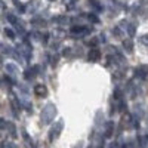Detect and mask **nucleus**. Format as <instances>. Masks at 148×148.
I'll return each instance as SVG.
<instances>
[{
    "label": "nucleus",
    "instance_id": "1",
    "mask_svg": "<svg viewBox=\"0 0 148 148\" xmlns=\"http://www.w3.org/2000/svg\"><path fill=\"white\" fill-rule=\"evenodd\" d=\"M56 116V107L53 104H47L42 110V123L43 125H49L53 121V117Z\"/></svg>",
    "mask_w": 148,
    "mask_h": 148
},
{
    "label": "nucleus",
    "instance_id": "2",
    "mask_svg": "<svg viewBox=\"0 0 148 148\" xmlns=\"http://www.w3.org/2000/svg\"><path fill=\"white\" fill-rule=\"evenodd\" d=\"M62 126H64V121H62V120L56 121L55 125L52 126V130H51V133H49V139H51V141L56 139V138L59 136V135H61V130H62Z\"/></svg>",
    "mask_w": 148,
    "mask_h": 148
},
{
    "label": "nucleus",
    "instance_id": "3",
    "mask_svg": "<svg viewBox=\"0 0 148 148\" xmlns=\"http://www.w3.org/2000/svg\"><path fill=\"white\" fill-rule=\"evenodd\" d=\"M88 31H90V28H88V27H73L71 28V34L74 37H83Z\"/></svg>",
    "mask_w": 148,
    "mask_h": 148
},
{
    "label": "nucleus",
    "instance_id": "4",
    "mask_svg": "<svg viewBox=\"0 0 148 148\" xmlns=\"http://www.w3.org/2000/svg\"><path fill=\"white\" fill-rule=\"evenodd\" d=\"M101 58V51L99 49H90L89 53H88V59L92 61V62H95V61H98Z\"/></svg>",
    "mask_w": 148,
    "mask_h": 148
},
{
    "label": "nucleus",
    "instance_id": "5",
    "mask_svg": "<svg viewBox=\"0 0 148 148\" xmlns=\"http://www.w3.org/2000/svg\"><path fill=\"white\" fill-rule=\"evenodd\" d=\"M34 93L37 96H46L47 95V88L45 84H37L36 88H34Z\"/></svg>",
    "mask_w": 148,
    "mask_h": 148
},
{
    "label": "nucleus",
    "instance_id": "6",
    "mask_svg": "<svg viewBox=\"0 0 148 148\" xmlns=\"http://www.w3.org/2000/svg\"><path fill=\"white\" fill-rule=\"evenodd\" d=\"M39 68H40V67L37 65V67H34V68H30V70H27V71H25V74H24V77H25L27 80H28V79H33V77L36 76V74L39 73V71H37Z\"/></svg>",
    "mask_w": 148,
    "mask_h": 148
},
{
    "label": "nucleus",
    "instance_id": "7",
    "mask_svg": "<svg viewBox=\"0 0 148 148\" xmlns=\"http://www.w3.org/2000/svg\"><path fill=\"white\" fill-rule=\"evenodd\" d=\"M123 46H125V49H126L127 53H132V51H133V43H132V40H125V42H123Z\"/></svg>",
    "mask_w": 148,
    "mask_h": 148
},
{
    "label": "nucleus",
    "instance_id": "8",
    "mask_svg": "<svg viewBox=\"0 0 148 148\" xmlns=\"http://www.w3.org/2000/svg\"><path fill=\"white\" fill-rule=\"evenodd\" d=\"M6 71H8L9 74H15V73H16V65H14V64H6Z\"/></svg>",
    "mask_w": 148,
    "mask_h": 148
},
{
    "label": "nucleus",
    "instance_id": "9",
    "mask_svg": "<svg viewBox=\"0 0 148 148\" xmlns=\"http://www.w3.org/2000/svg\"><path fill=\"white\" fill-rule=\"evenodd\" d=\"M6 127L9 129V133L12 135V136H16V133H15V126L12 125V123H8V121H6Z\"/></svg>",
    "mask_w": 148,
    "mask_h": 148
},
{
    "label": "nucleus",
    "instance_id": "10",
    "mask_svg": "<svg viewBox=\"0 0 148 148\" xmlns=\"http://www.w3.org/2000/svg\"><path fill=\"white\" fill-rule=\"evenodd\" d=\"M5 34L9 37V39H15V33H14V30H10V28H6L5 30Z\"/></svg>",
    "mask_w": 148,
    "mask_h": 148
},
{
    "label": "nucleus",
    "instance_id": "11",
    "mask_svg": "<svg viewBox=\"0 0 148 148\" xmlns=\"http://www.w3.org/2000/svg\"><path fill=\"white\" fill-rule=\"evenodd\" d=\"M89 3H90V5H92V6H93L95 9H98V10H101V5L98 3L96 0H89Z\"/></svg>",
    "mask_w": 148,
    "mask_h": 148
},
{
    "label": "nucleus",
    "instance_id": "12",
    "mask_svg": "<svg viewBox=\"0 0 148 148\" xmlns=\"http://www.w3.org/2000/svg\"><path fill=\"white\" fill-rule=\"evenodd\" d=\"M64 3L68 9H73L74 8V0H64Z\"/></svg>",
    "mask_w": 148,
    "mask_h": 148
},
{
    "label": "nucleus",
    "instance_id": "13",
    "mask_svg": "<svg viewBox=\"0 0 148 148\" xmlns=\"http://www.w3.org/2000/svg\"><path fill=\"white\" fill-rule=\"evenodd\" d=\"M145 70H147V67H141V68L138 70V74H139L141 77H145V76H147V71H145Z\"/></svg>",
    "mask_w": 148,
    "mask_h": 148
},
{
    "label": "nucleus",
    "instance_id": "14",
    "mask_svg": "<svg viewBox=\"0 0 148 148\" xmlns=\"http://www.w3.org/2000/svg\"><path fill=\"white\" fill-rule=\"evenodd\" d=\"M111 130H113V125H111V123H108V126H107V132H105V136H110V135H111Z\"/></svg>",
    "mask_w": 148,
    "mask_h": 148
},
{
    "label": "nucleus",
    "instance_id": "15",
    "mask_svg": "<svg viewBox=\"0 0 148 148\" xmlns=\"http://www.w3.org/2000/svg\"><path fill=\"white\" fill-rule=\"evenodd\" d=\"M141 42H142L144 45H147V46H148V34H145V36H142V37H141Z\"/></svg>",
    "mask_w": 148,
    "mask_h": 148
},
{
    "label": "nucleus",
    "instance_id": "16",
    "mask_svg": "<svg viewBox=\"0 0 148 148\" xmlns=\"http://www.w3.org/2000/svg\"><path fill=\"white\" fill-rule=\"evenodd\" d=\"M0 129H6V121L0 117Z\"/></svg>",
    "mask_w": 148,
    "mask_h": 148
},
{
    "label": "nucleus",
    "instance_id": "17",
    "mask_svg": "<svg viewBox=\"0 0 148 148\" xmlns=\"http://www.w3.org/2000/svg\"><path fill=\"white\" fill-rule=\"evenodd\" d=\"M127 31H129V36H133V34H135V25H133V24L129 27V30H127Z\"/></svg>",
    "mask_w": 148,
    "mask_h": 148
},
{
    "label": "nucleus",
    "instance_id": "18",
    "mask_svg": "<svg viewBox=\"0 0 148 148\" xmlns=\"http://www.w3.org/2000/svg\"><path fill=\"white\" fill-rule=\"evenodd\" d=\"M88 18H89L92 22H98V18H96L95 15H88Z\"/></svg>",
    "mask_w": 148,
    "mask_h": 148
},
{
    "label": "nucleus",
    "instance_id": "19",
    "mask_svg": "<svg viewBox=\"0 0 148 148\" xmlns=\"http://www.w3.org/2000/svg\"><path fill=\"white\" fill-rule=\"evenodd\" d=\"M5 8H6V5L2 2V0H0V9H5Z\"/></svg>",
    "mask_w": 148,
    "mask_h": 148
},
{
    "label": "nucleus",
    "instance_id": "20",
    "mask_svg": "<svg viewBox=\"0 0 148 148\" xmlns=\"http://www.w3.org/2000/svg\"><path fill=\"white\" fill-rule=\"evenodd\" d=\"M3 65V59H2V56H0V67Z\"/></svg>",
    "mask_w": 148,
    "mask_h": 148
}]
</instances>
